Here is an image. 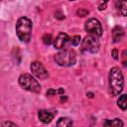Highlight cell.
I'll return each instance as SVG.
<instances>
[{
	"mask_svg": "<svg viewBox=\"0 0 127 127\" xmlns=\"http://www.w3.org/2000/svg\"><path fill=\"white\" fill-rule=\"evenodd\" d=\"M99 49V42L93 36H86L81 43V50L86 53H96Z\"/></svg>",
	"mask_w": 127,
	"mask_h": 127,
	"instance_id": "obj_6",
	"label": "cell"
},
{
	"mask_svg": "<svg viewBox=\"0 0 127 127\" xmlns=\"http://www.w3.org/2000/svg\"><path fill=\"white\" fill-rule=\"evenodd\" d=\"M124 86V79L122 71L119 67L114 66L109 71V88L113 95H119Z\"/></svg>",
	"mask_w": 127,
	"mask_h": 127,
	"instance_id": "obj_1",
	"label": "cell"
},
{
	"mask_svg": "<svg viewBox=\"0 0 127 127\" xmlns=\"http://www.w3.org/2000/svg\"><path fill=\"white\" fill-rule=\"evenodd\" d=\"M57 93H58V91L55 90V89H49V90L47 91V94H48V95H56Z\"/></svg>",
	"mask_w": 127,
	"mask_h": 127,
	"instance_id": "obj_21",
	"label": "cell"
},
{
	"mask_svg": "<svg viewBox=\"0 0 127 127\" xmlns=\"http://www.w3.org/2000/svg\"><path fill=\"white\" fill-rule=\"evenodd\" d=\"M52 41H53L52 35H50V34H45V35L43 36V42H44L45 45H48V46H49V45L52 43Z\"/></svg>",
	"mask_w": 127,
	"mask_h": 127,
	"instance_id": "obj_15",
	"label": "cell"
},
{
	"mask_svg": "<svg viewBox=\"0 0 127 127\" xmlns=\"http://www.w3.org/2000/svg\"><path fill=\"white\" fill-rule=\"evenodd\" d=\"M32 21L27 17H21L16 23V34L20 41L28 43L32 37Z\"/></svg>",
	"mask_w": 127,
	"mask_h": 127,
	"instance_id": "obj_2",
	"label": "cell"
},
{
	"mask_svg": "<svg viewBox=\"0 0 127 127\" xmlns=\"http://www.w3.org/2000/svg\"><path fill=\"white\" fill-rule=\"evenodd\" d=\"M54 116H55V113H53L49 110H46V109H41L38 111V117H39L40 121L45 124L52 122V120L54 119Z\"/></svg>",
	"mask_w": 127,
	"mask_h": 127,
	"instance_id": "obj_9",
	"label": "cell"
},
{
	"mask_svg": "<svg viewBox=\"0 0 127 127\" xmlns=\"http://www.w3.org/2000/svg\"><path fill=\"white\" fill-rule=\"evenodd\" d=\"M57 127H72V120L68 117H61L57 122Z\"/></svg>",
	"mask_w": 127,
	"mask_h": 127,
	"instance_id": "obj_12",
	"label": "cell"
},
{
	"mask_svg": "<svg viewBox=\"0 0 127 127\" xmlns=\"http://www.w3.org/2000/svg\"><path fill=\"white\" fill-rule=\"evenodd\" d=\"M103 127H123V122L119 118L105 120L103 123Z\"/></svg>",
	"mask_w": 127,
	"mask_h": 127,
	"instance_id": "obj_11",
	"label": "cell"
},
{
	"mask_svg": "<svg viewBox=\"0 0 127 127\" xmlns=\"http://www.w3.org/2000/svg\"><path fill=\"white\" fill-rule=\"evenodd\" d=\"M3 125H4V127H18L15 123H13L11 121H5Z\"/></svg>",
	"mask_w": 127,
	"mask_h": 127,
	"instance_id": "obj_19",
	"label": "cell"
},
{
	"mask_svg": "<svg viewBox=\"0 0 127 127\" xmlns=\"http://www.w3.org/2000/svg\"><path fill=\"white\" fill-rule=\"evenodd\" d=\"M55 18L58 20H63V19H64V15L61 10H58L55 12Z\"/></svg>",
	"mask_w": 127,
	"mask_h": 127,
	"instance_id": "obj_18",
	"label": "cell"
},
{
	"mask_svg": "<svg viewBox=\"0 0 127 127\" xmlns=\"http://www.w3.org/2000/svg\"><path fill=\"white\" fill-rule=\"evenodd\" d=\"M123 65L126 66V50L123 51Z\"/></svg>",
	"mask_w": 127,
	"mask_h": 127,
	"instance_id": "obj_22",
	"label": "cell"
},
{
	"mask_svg": "<svg viewBox=\"0 0 127 127\" xmlns=\"http://www.w3.org/2000/svg\"><path fill=\"white\" fill-rule=\"evenodd\" d=\"M105 5H106V2L104 3V5H100L98 9H99V10H104V9H105Z\"/></svg>",
	"mask_w": 127,
	"mask_h": 127,
	"instance_id": "obj_23",
	"label": "cell"
},
{
	"mask_svg": "<svg viewBox=\"0 0 127 127\" xmlns=\"http://www.w3.org/2000/svg\"><path fill=\"white\" fill-rule=\"evenodd\" d=\"M117 105L122 110H126V107H127V95L126 94L120 95V97L117 100Z\"/></svg>",
	"mask_w": 127,
	"mask_h": 127,
	"instance_id": "obj_14",
	"label": "cell"
},
{
	"mask_svg": "<svg viewBox=\"0 0 127 127\" xmlns=\"http://www.w3.org/2000/svg\"><path fill=\"white\" fill-rule=\"evenodd\" d=\"M86 95H88L89 97H92V96H93V94H92V93H86Z\"/></svg>",
	"mask_w": 127,
	"mask_h": 127,
	"instance_id": "obj_26",
	"label": "cell"
},
{
	"mask_svg": "<svg viewBox=\"0 0 127 127\" xmlns=\"http://www.w3.org/2000/svg\"><path fill=\"white\" fill-rule=\"evenodd\" d=\"M66 99H67V98H66L65 96H63V95H62V97H61V101H65Z\"/></svg>",
	"mask_w": 127,
	"mask_h": 127,
	"instance_id": "obj_25",
	"label": "cell"
},
{
	"mask_svg": "<svg viewBox=\"0 0 127 127\" xmlns=\"http://www.w3.org/2000/svg\"><path fill=\"white\" fill-rule=\"evenodd\" d=\"M111 56H112V58H113L114 60H118V59H119V57H118V52H117L116 49L112 50V52H111Z\"/></svg>",
	"mask_w": 127,
	"mask_h": 127,
	"instance_id": "obj_20",
	"label": "cell"
},
{
	"mask_svg": "<svg viewBox=\"0 0 127 127\" xmlns=\"http://www.w3.org/2000/svg\"><path fill=\"white\" fill-rule=\"evenodd\" d=\"M67 42H69L68 35L65 33H60L57 36V38L54 40V47L58 50L64 49L65 47V45L67 44Z\"/></svg>",
	"mask_w": 127,
	"mask_h": 127,
	"instance_id": "obj_8",
	"label": "cell"
},
{
	"mask_svg": "<svg viewBox=\"0 0 127 127\" xmlns=\"http://www.w3.org/2000/svg\"><path fill=\"white\" fill-rule=\"evenodd\" d=\"M69 42L72 46H77L80 43V36H73L71 39H69Z\"/></svg>",
	"mask_w": 127,
	"mask_h": 127,
	"instance_id": "obj_16",
	"label": "cell"
},
{
	"mask_svg": "<svg viewBox=\"0 0 127 127\" xmlns=\"http://www.w3.org/2000/svg\"><path fill=\"white\" fill-rule=\"evenodd\" d=\"M64 90L63 88H60V89L58 90V93H60V94H64Z\"/></svg>",
	"mask_w": 127,
	"mask_h": 127,
	"instance_id": "obj_24",
	"label": "cell"
},
{
	"mask_svg": "<svg viewBox=\"0 0 127 127\" xmlns=\"http://www.w3.org/2000/svg\"><path fill=\"white\" fill-rule=\"evenodd\" d=\"M30 68H31L32 73L35 76H37L38 78L46 79L49 76V73H48L47 69L45 68V66L40 62H33L30 65Z\"/></svg>",
	"mask_w": 127,
	"mask_h": 127,
	"instance_id": "obj_7",
	"label": "cell"
},
{
	"mask_svg": "<svg viewBox=\"0 0 127 127\" xmlns=\"http://www.w3.org/2000/svg\"><path fill=\"white\" fill-rule=\"evenodd\" d=\"M115 5L117 7V10H118L119 14H121L122 16H126V13H127V3L125 1H116Z\"/></svg>",
	"mask_w": 127,
	"mask_h": 127,
	"instance_id": "obj_13",
	"label": "cell"
},
{
	"mask_svg": "<svg viewBox=\"0 0 127 127\" xmlns=\"http://www.w3.org/2000/svg\"><path fill=\"white\" fill-rule=\"evenodd\" d=\"M88 10H86V9H84V8H79L77 11H76V14L78 15V16H80V17H84V16H87L88 15Z\"/></svg>",
	"mask_w": 127,
	"mask_h": 127,
	"instance_id": "obj_17",
	"label": "cell"
},
{
	"mask_svg": "<svg viewBox=\"0 0 127 127\" xmlns=\"http://www.w3.org/2000/svg\"><path fill=\"white\" fill-rule=\"evenodd\" d=\"M18 81H19L20 86L25 90H28L31 92H36V93L41 91V85H40L39 81L29 73L21 74L19 76Z\"/></svg>",
	"mask_w": 127,
	"mask_h": 127,
	"instance_id": "obj_4",
	"label": "cell"
},
{
	"mask_svg": "<svg viewBox=\"0 0 127 127\" xmlns=\"http://www.w3.org/2000/svg\"><path fill=\"white\" fill-rule=\"evenodd\" d=\"M56 63L61 66H70L75 64L76 55L73 50L64 49L55 56Z\"/></svg>",
	"mask_w": 127,
	"mask_h": 127,
	"instance_id": "obj_3",
	"label": "cell"
},
{
	"mask_svg": "<svg viewBox=\"0 0 127 127\" xmlns=\"http://www.w3.org/2000/svg\"><path fill=\"white\" fill-rule=\"evenodd\" d=\"M124 36V30L120 27V26H116L113 28L112 30V39L114 43H118L122 40Z\"/></svg>",
	"mask_w": 127,
	"mask_h": 127,
	"instance_id": "obj_10",
	"label": "cell"
},
{
	"mask_svg": "<svg viewBox=\"0 0 127 127\" xmlns=\"http://www.w3.org/2000/svg\"><path fill=\"white\" fill-rule=\"evenodd\" d=\"M84 29L85 31L90 35L95 38H98L102 35V26L101 23L95 19V18H90L88 19L85 24H84Z\"/></svg>",
	"mask_w": 127,
	"mask_h": 127,
	"instance_id": "obj_5",
	"label": "cell"
}]
</instances>
